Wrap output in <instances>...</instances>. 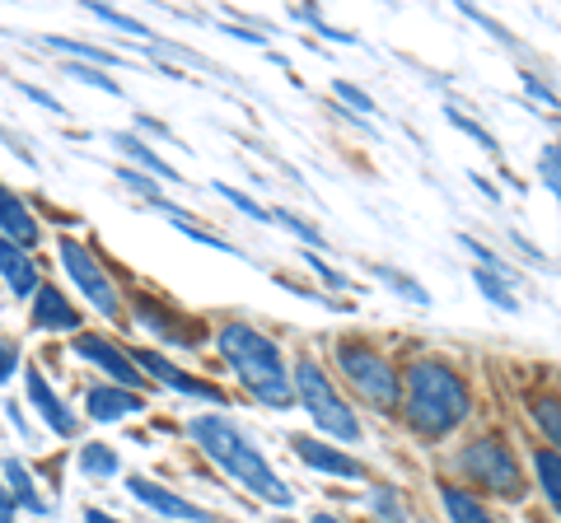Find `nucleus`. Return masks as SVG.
<instances>
[{"instance_id": "nucleus-1", "label": "nucleus", "mask_w": 561, "mask_h": 523, "mask_svg": "<svg viewBox=\"0 0 561 523\" xmlns=\"http://www.w3.org/2000/svg\"><path fill=\"white\" fill-rule=\"evenodd\" d=\"M472 416V393L459 370L445 360H416L402 374V421H408L421 440H445Z\"/></svg>"}, {"instance_id": "nucleus-2", "label": "nucleus", "mask_w": 561, "mask_h": 523, "mask_svg": "<svg viewBox=\"0 0 561 523\" xmlns=\"http://www.w3.org/2000/svg\"><path fill=\"white\" fill-rule=\"evenodd\" d=\"M187 434L197 440V449L220 467V473H230L243 486V491H253L257 500L276 504V510H290L295 504V491L280 481V473H272V463L262 458L257 444L234 421H225V416H192Z\"/></svg>"}, {"instance_id": "nucleus-3", "label": "nucleus", "mask_w": 561, "mask_h": 523, "mask_svg": "<svg viewBox=\"0 0 561 523\" xmlns=\"http://www.w3.org/2000/svg\"><path fill=\"white\" fill-rule=\"evenodd\" d=\"M216 346L225 364L239 374V383L249 388L262 407L272 411H286L295 403V383H290V370L280 360V346L272 337H262L257 327L249 323H225L216 333Z\"/></svg>"}, {"instance_id": "nucleus-4", "label": "nucleus", "mask_w": 561, "mask_h": 523, "mask_svg": "<svg viewBox=\"0 0 561 523\" xmlns=\"http://www.w3.org/2000/svg\"><path fill=\"white\" fill-rule=\"evenodd\" d=\"M290 383H295V397L305 403V411L313 416V426H319L323 434H332V440H342V444H360L365 440L356 411L342 403V393L332 388V379L319 370V360L313 356H295Z\"/></svg>"}, {"instance_id": "nucleus-5", "label": "nucleus", "mask_w": 561, "mask_h": 523, "mask_svg": "<svg viewBox=\"0 0 561 523\" xmlns=\"http://www.w3.org/2000/svg\"><path fill=\"white\" fill-rule=\"evenodd\" d=\"M332 356H337V370L346 374V383L356 388V397H365L375 411L393 416L402 407V379L389 360H383L370 341H356V337H337L332 346Z\"/></svg>"}, {"instance_id": "nucleus-6", "label": "nucleus", "mask_w": 561, "mask_h": 523, "mask_svg": "<svg viewBox=\"0 0 561 523\" xmlns=\"http://www.w3.org/2000/svg\"><path fill=\"white\" fill-rule=\"evenodd\" d=\"M454 463H459V473L472 486H482V491L501 496V500H524V473H519L511 444H505V434H496V430L478 434V440H468L459 449Z\"/></svg>"}, {"instance_id": "nucleus-7", "label": "nucleus", "mask_w": 561, "mask_h": 523, "mask_svg": "<svg viewBox=\"0 0 561 523\" xmlns=\"http://www.w3.org/2000/svg\"><path fill=\"white\" fill-rule=\"evenodd\" d=\"M57 253H61V267H66V276L80 286V294L90 300L103 318H122V294H117V286L108 281V271H103V262L84 248L80 239H61L57 243Z\"/></svg>"}, {"instance_id": "nucleus-8", "label": "nucleus", "mask_w": 561, "mask_h": 523, "mask_svg": "<svg viewBox=\"0 0 561 523\" xmlns=\"http://www.w3.org/2000/svg\"><path fill=\"white\" fill-rule=\"evenodd\" d=\"M76 356L80 360H90V364H99L103 374H108L117 388H131V393H140L146 388V379H140V370H136V360L122 351L117 341H108V337H99V333H80L76 337Z\"/></svg>"}, {"instance_id": "nucleus-9", "label": "nucleus", "mask_w": 561, "mask_h": 523, "mask_svg": "<svg viewBox=\"0 0 561 523\" xmlns=\"http://www.w3.org/2000/svg\"><path fill=\"white\" fill-rule=\"evenodd\" d=\"M136 370H146L164 383V388L173 393H183V397H197V403H210V407H225V393L216 388V383H206V379H192L187 370H179V364H169L164 356H154V351H136Z\"/></svg>"}, {"instance_id": "nucleus-10", "label": "nucleus", "mask_w": 561, "mask_h": 523, "mask_svg": "<svg viewBox=\"0 0 561 523\" xmlns=\"http://www.w3.org/2000/svg\"><path fill=\"white\" fill-rule=\"evenodd\" d=\"M127 491L140 500V504H150L154 514H164V519H173V523H216L210 519L202 504H192V500H183L179 491H169V486H160V481H150V477H127Z\"/></svg>"}, {"instance_id": "nucleus-11", "label": "nucleus", "mask_w": 561, "mask_h": 523, "mask_svg": "<svg viewBox=\"0 0 561 523\" xmlns=\"http://www.w3.org/2000/svg\"><path fill=\"white\" fill-rule=\"evenodd\" d=\"M290 449L300 453V463H305V467H313V473H323V477L365 481V467L351 458V453L332 449V444H323V440H313V434H290Z\"/></svg>"}, {"instance_id": "nucleus-12", "label": "nucleus", "mask_w": 561, "mask_h": 523, "mask_svg": "<svg viewBox=\"0 0 561 523\" xmlns=\"http://www.w3.org/2000/svg\"><path fill=\"white\" fill-rule=\"evenodd\" d=\"M24 383H28V403L38 407L43 426L57 434V440H76V434H80V416H70V407L61 403L57 393H51V383L43 379V370H28Z\"/></svg>"}, {"instance_id": "nucleus-13", "label": "nucleus", "mask_w": 561, "mask_h": 523, "mask_svg": "<svg viewBox=\"0 0 561 523\" xmlns=\"http://www.w3.org/2000/svg\"><path fill=\"white\" fill-rule=\"evenodd\" d=\"M136 318L150 327L160 341L169 346H202V333H197V323H187L179 318L173 309H164L160 300H146V294H136Z\"/></svg>"}, {"instance_id": "nucleus-14", "label": "nucleus", "mask_w": 561, "mask_h": 523, "mask_svg": "<svg viewBox=\"0 0 561 523\" xmlns=\"http://www.w3.org/2000/svg\"><path fill=\"white\" fill-rule=\"evenodd\" d=\"M33 327L38 333H80V309L57 286H38V294H33Z\"/></svg>"}, {"instance_id": "nucleus-15", "label": "nucleus", "mask_w": 561, "mask_h": 523, "mask_svg": "<svg viewBox=\"0 0 561 523\" xmlns=\"http://www.w3.org/2000/svg\"><path fill=\"white\" fill-rule=\"evenodd\" d=\"M84 411H90V421L113 426L122 416L146 411V397L131 393V388H117V383H99V388H90V397H84Z\"/></svg>"}, {"instance_id": "nucleus-16", "label": "nucleus", "mask_w": 561, "mask_h": 523, "mask_svg": "<svg viewBox=\"0 0 561 523\" xmlns=\"http://www.w3.org/2000/svg\"><path fill=\"white\" fill-rule=\"evenodd\" d=\"M0 281H5L14 294H20V300H33V294H38V262H33L20 243H10L5 234H0Z\"/></svg>"}, {"instance_id": "nucleus-17", "label": "nucleus", "mask_w": 561, "mask_h": 523, "mask_svg": "<svg viewBox=\"0 0 561 523\" xmlns=\"http://www.w3.org/2000/svg\"><path fill=\"white\" fill-rule=\"evenodd\" d=\"M0 230H5L10 243H20V248H28V243H38L43 230H38V220H33L28 206L14 197V191L0 183Z\"/></svg>"}, {"instance_id": "nucleus-18", "label": "nucleus", "mask_w": 561, "mask_h": 523, "mask_svg": "<svg viewBox=\"0 0 561 523\" xmlns=\"http://www.w3.org/2000/svg\"><path fill=\"white\" fill-rule=\"evenodd\" d=\"M113 146H117L122 154H127L131 164H140V168H146L150 178H160V183H179V187H183V173L173 168L169 160H160V154H154V150H150L146 141H136L131 131H113Z\"/></svg>"}, {"instance_id": "nucleus-19", "label": "nucleus", "mask_w": 561, "mask_h": 523, "mask_svg": "<svg viewBox=\"0 0 561 523\" xmlns=\"http://www.w3.org/2000/svg\"><path fill=\"white\" fill-rule=\"evenodd\" d=\"M0 481L10 486L14 504H24L28 514H47V500L38 496V486H33V473H28L20 458H5V463H0Z\"/></svg>"}, {"instance_id": "nucleus-20", "label": "nucleus", "mask_w": 561, "mask_h": 523, "mask_svg": "<svg viewBox=\"0 0 561 523\" xmlns=\"http://www.w3.org/2000/svg\"><path fill=\"white\" fill-rule=\"evenodd\" d=\"M440 504H445L449 523H496V519L482 510V500H478V496L463 491V486H454V481L440 486Z\"/></svg>"}, {"instance_id": "nucleus-21", "label": "nucleus", "mask_w": 561, "mask_h": 523, "mask_svg": "<svg viewBox=\"0 0 561 523\" xmlns=\"http://www.w3.org/2000/svg\"><path fill=\"white\" fill-rule=\"evenodd\" d=\"M534 473H538V486H542V496H548V504L561 514V453L557 449H538L534 453Z\"/></svg>"}, {"instance_id": "nucleus-22", "label": "nucleus", "mask_w": 561, "mask_h": 523, "mask_svg": "<svg viewBox=\"0 0 561 523\" xmlns=\"http://www.w3.org/2000/svg\"><path fill=\"white\" fill-rule=\"evenodd\" d=\"M529 416H534V426L542 430V440L557 444V453H561V397H552V393L534 397V403H529Z\"/></svg>"}, {"instance_id": "nucleus-23", "label": "nucleus", "mask_w": 561, "mask_h": 523, "mask_svg": "<svg viewBox=\"0 0 561 523\" xmlns=\"http://www.w3.org/2000/svg\"><path fill=\"white\" fill-rule=\"evenodd\" d=\"M370 276L379 286H389L393 294H402L408 304H416V309H431V290H421L412 276H402V271H393V267H370Z\"/></svg>"}, {"instance_id": "nucleus-24", "label": "nucleus", "mask_w": 561, "mask_h": 523, "mask_svg": "<svg viewBox=\"0 0 561 523\" xmlns=\"http://www.w3.org/2000/svg\"><path fill=\"white\" fill-rule=\"evenodd\" d=\"M51 51H66V57H84L99 71H108V66H122V57H113L108 47H90V43H70V38H47Z\"/></svg>"}, {"instance_id": "nucleus-25", "label": "nucleus", "mask_w": 561, "mask_h": 523, "mask_svg": "<svg viewBox=\"0 0 561 523\" xmlns=\"http://www.w3.org/2000/svg\"><path fill=\"white\" fill-rule=\"evenodd\" d=\"M472 286H478V290L486 294V300H491V304H496V309H505V313H515V309H519V300H515V290H511V286H505V281H501V276H491V271H482V267H472Z\"/></svg>"}, {"instance_id": "nucleus-26", "label": "nucleus", "mask_w": 561, "mask_h": 523, "mask_svg": "<svg viewBox=\"0 0 561 523\" xmlns=\"http://www.w3.org/2000/svg\"><path fill=\"white\" fill-rule=\"evenodd\" d=\"M370 510L379 523H408V510H402V496L393 491V486H370Z\"/></svg>"}, {"instance_id": "nucleus-27", "label": "nucleus", "mask_w": 561, "mask_h": 523, "mask_svg": "<svg viewBox=\"0 0 561 523\" xmlns=\"http://www.w3.org/2000/svg\"><path fill=\"white\" fill-rule=\"evenodd\" d=\"M445 117H449V127H454V131H463L468 141H478L486 154H501V141H496V136H491L486 127H478V121H472L463 108H445Z\"/></svg>"}, {"instance_id": "nucleus-28", "label": "nucleus", "mask_w": 561, "mask_h": 523, "mask_svg": "<svg viewBox=\"0 0 561 523\" xmlns=\"http://www.w3.org/2000/svg\"><path fill=\"white\" fill-rule=\"evenodd\" d=\"M272 220L280 224V230H290V234L300 239V243H309V253H313V248H319V253H328V239H323L319 230H313L309 220H300V216H295V211H272Z\"/></svg>"}, {"instance_id": "nucleus-29", "label": "nucleus", "mask_w": 561, "mask_h": 523, "mask_svg": "<svg viewBox=\"0 0 561 523\" xmlns=\"http://www.w3.org/2000/svg\"><path fill=\"white\" fill-rule=\"evenodd\" d=\"M332 94H337V98H342V108H346V113H360L365 121H370V117H375V98H370V94H365V90H360V84H351V80H332Z\"/></svg>"}, {"instance_id": "nucleus-30", "label": "nucleus", "mask_w": 561, "mask_h": 523, "mask_svg": "<svg viewBox=\"0 0 561 523\" xmlns=\"http://www.w3.org/2000/svg\"><path fill=\"white\" fill-rule=\"evenodd\" d=\"M80 467L90 477H113L117 473V453L108 449V444H84L80 449Z\"/></svg>"}, {"instance_id": "nucleus-31", "label": "nucleus", "mask_w": 561, "mask_h": 523, "mask_svg": "<svg viewBox=\"0 0 561 523\" xmlns=\"http://www.w3.org/2000/svg\"><path fill=\"white\" fill-rule=\"evenodd\" d=\"M210 191H220V197L230 201V206H239V211L249 216V220H272V211H267V206H262V201H253L249 191H239V187H230V183H210Z\"/></svg>"}, {"instance_id": "nucleus-32", "label": "nucleus", "mask_w": 561, "mask_h": 523, "mask_svg": "<svg viewBox=\"0 0 561 523\" xmlns=\"http://www.w3.org/2000/svg\"><path fill=\"white\" fill-rule=\"evenodd\" d=\"M66 75H70V80H80V84H94V90L113 94V98H122V84H117L108 71H99V66H76V61H70V66H66Z\"/></svg>"}, {"instance_id": "nucleus-33", "label": "nucleus", "mask_w": 561, "mask_h": 523, "mask_svg": "<svg viewBox=\"0 0 561 523\" xmlns=\"http://www.w3.org/2000/svg\"><path fill=\"white\" fill-rule=\"evenodd\" d=\"M90 14H94V20H103V24L122 28V33H131V38H146V47H150V28L140 24V20H131V14H117V10H108V5H90Z\"/></svg>"}, {"instance_id": "nucleus-34", "label": "nucleus", "mask_w": 561, "mask_h": 523, "mask_svg": "<svg viewBox=\"0 0 561 523\" xmlns=\"http://www.w3.org/2000/svg\"><path fill=\"white\" fill-rule=\"evenodd\" d=\"M117 178H122V187L136 191V197H146L150 206H154V201H164L160 191H154V178H146V173H136L131 164H122V168H117Z\"/></svg>"}, {"instance_id": "nucleus-35", "label": "nucleus", "mask_w": 561, "mask_h": 523, "mask_svg": "<svg viewBox=\"0 0 561 523\" xmlns=\"http://www.w3.org/2000/svg\"><path fill=\"white\" fill-rule=\"evenodd\" d=\"M309 271H313V276H319V281H323V286H332V290H351V276H342L337 267H328V262H323L319 253H309Z\"/></svg>"}, {"instance_id": "nucleus-36", "label": "nucleus", "mask_w": 561, "mask_h": 523, "mask_svg": "<svg viewBox=\"0 0 561 523\" xmlns=\"http://www.w3.org/2000/svg\"><path fill=\"white\" fill-rule=\"evenodd\" d=\"M524 80V90H529V98H538L542 103V108H561V98H557V90H552V84H542V75H519Z\"/></svg>"}, {"instance_id": "nucleus-37", "label": "nucleus", "mask_w": 561, "mask_h": 523, "mask_svg": "<svg viewBox=\"0 0 561 523\" xmlns=\"http://www.w3.org/2000/svg\"><path fill=\"white\" fill-rule=\"evenodd\" d=\"M14 370H20V341L0 337V383H10Z\"/></svg>"}, {"instance_id": "nucleus-38", "label": "nucleus", "mask_w": 561, "mask_h": 523, "mask_svg": "<svg viewBox=\"0 0 561 523\" xmlns=\"http://www.w3.org/2000/svg\"><path fill=\"white\" fill-rule=\"evenodd\" d=\"M538 168L561 173V146H542V154H538Z\"/></svg>"}, {"instance_id": "nucleus-39", "label": "nucleus", "mask_w": 561, "mask_h": 523, "mask_svg": "<svg viewBox=\"0 0 561 523\" xmlns=\"http://www.w3.org/2000/svg\"><path fill=\"white\" fill-rule=\"evenodd\" d=\"M0 523H14V496L5 481H0Z\"/></svg>"}, {"instance_id": "nucleus-40", "label": "nucleus", "mask_w": 561, "mask_h": 523, "mask_svg": "<svg viewBox=\"0 0 561 523\" xmlns=\"http://www.w3.org/2000/svg\"><path fill=\"white\" fill-rule=\"evenodd\" d=\"M20 90L33 98V103H43V108H51V113H61V103L57 98H51V94H43V90H33V84H20Z\"/></svg>"}, {"instance_id": "nucleus-41", "label": "nucleus", "mask_w": 561, "mask_h": 523, "mask_svg": "<svg viewBox=\"0 0 561 523\" xmlns=\"http://www.w3.org/2000/svg\"><path fill=\"white\" fill-rule=\"evenodd\" d=\"M84 523H122V519H113L108 510H94V504H90V510H84Z\"/></svg>"}, {"instance_id": "nucleus-42", "label": "nucleus", "mask_w": 561, "mask_h": 523, "mask_svg": "<svg viewBox=\"0 0 561 523\" xmlns=\"http://www.w3.org/2000/svg\"><path fill=\"white\" fill-rule=\"evenodd\" d=\"M542 173V183H548V191H552V197L561 201V173H548V168H538Z\"/></svg>"}, {"instance_id": "nucleus-43", "label": "nucleus", "mask_w": 561, "mask_h": 523, "mask_svg": "<svg viewBox=\"0 0 561 523\" xmlns=\"http://www.w3.org/2000/svg\"><path fill=\"white\" fill-rule=\"evenodd\" d=\"M472 183H478V191H486V201H501V191H496V187H491V183L482 178V173H472Z\"/></svg>"}, {"instance_id": "nucleus-44", "label": "nucleus", "mask_w": 561, "mask_h": 523, "mask_svg": "<svg viewBox=\"0 0 561 523\" xmlns=\"http://www.w3.org/2000/svg\"><path fill=\"white\" fill-rule=\"evenodd\" d=\"M309 523H342V519H332V514H313Z\"/></svg>"}, {"instance_id": "nucleus-45", "label": "nucleus", "mask_w": 561, "mask_h": 523, "mask_svg": "<svg viewBox=\"0 0 561 523\" xmlns=\"http://www.w3.org/2000/svg\"><path fill=\"white\" fill-rule=\"evenodd\" d=\"M276 523H290V519H276Z\"/></svg>"}]
</instances>
